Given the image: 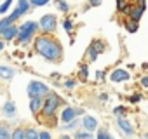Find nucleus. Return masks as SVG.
Returning a JSON list of instances; mask_svg holds the SVG:
<instances>
[{"instance_id": "obj_36", "label": "nucleus", "mask_w": 148, "mask_h": 139, "mask_svg": "<svg viewBox=\"0 0 148 139\" xmlns=\"http://www.w3.org/2000/svg\"><path fill=\"white\" fill-rule=\"evenodd\" d=\"M141 85L148 89V77H143V78H141Z\"/></svg>"}, {"instance_id": "obj_35", "label": "nucleus", "mask_w": 148, "mask_h": 139, "mask_svg": "<svg viewBox=\"0 0 148 139\" xmlns=\"http://www.w3.org/2000/svg\"><path fill=\"white\" fill-rule=\"evenodd\" d=\"M101 2H103V0H89V5L98 7V5H101Z\"/></svg>"}, {"instance_id": "obj_5", "label": "nucleus", "mask_w": 148, "mask_h": 139, "mask_svg": "<svg viewBox=\"0 0 148 139\" xmlns=\"http://www.w3.org/2000/svg\"><path fill=\"white\" fill-rule=\"evenodd\" d=\"M38 26H40V30L44 31V35L56 31V28H58L56 16H54V14H44V16L40 18V21H38Z\"/></svg>"}, {"instance_id": "obj_8", "label": "nucleus", "mask_w": 148, "mask_h": 139, "mask_svg": "<svg viewBox=\"0 0 148 139\" xmlns=\"http://www.w3.org/2000/svg\"><path fill=\"white\" fill-rule=\"evenodd\" d=\"M117 125H119V129H120L124 134H127V136H132V134H134V127H132L131 122H127L124 117H122V118H117Z\"/></svg>"}, {"instance_id": "obj_37", "label": "nucleus", "mask_w": 148, "mask_h": 139, "mask_svg": "<svg viewBox=\"0 0 148 139\" xmlns=\"http://www.w3.org/2000/svg\"><path fill=\"white\" fill-rule=\"evenodd\" d=\"M96 78H98V80H103V78H105V73L101 72V70H99V72L96 73Z\"/></svg>"}, {"instance_id": "obj_2", "label": "nucleus", "mask_w": 148, "mask_h": 139, "mask_svg": "<svg viewBox=\"0 0 148 139\" xmlns=\"http://www.w3.org/2000/svg\"><path fill=\"white\" fill-rule=\"evenodd\" d=\"M37 30H40L37 21H26L19 26V35H18V42L21 44H30L37 33Z\"/></svg>"}, {"instance_id": "obj_33", "label": "nucleus", "mask_w": 148, "mask_h": 139, "mask_svg": "<svg viewBox=\"0 0 148 139\" xmlns=\"http://www.w3.org/2000/svg\"><path fill=\"white\" fill-rule=\"evenodd\" d=\"M141 97H143L141 94H132V96L129 97V101H131V103H139V101H141Z\"/></svg>"}, {"instance_id": "obj_16", "label": "nucleus", "mask_w": 148, "mask_h": 139, "mask_svg": "<svg viewBox=\"0 0 148 139\" xmlns=\"http://www.w3.org/2000/svg\"><path fill=\"white\" fill-rule=\"evenodd\" d=\"M91 49L96 50L98 54H101V52H105V44H103L101 40H92V42H91Z\"/></svg>"}, {"instance_id": "obj_38", "label": "nucleus", "mask_w": 148, "mask_h": 139, "mask_svg": "<svg viewBox=\"0 0 148 139\" xmlns=\"http://www.w3.org/2000/svg\"><path fill=\"white\" fill-rule=\"evenodd\" d=\"M99 101H101V103H106V101H108V94H101V96H99Z\"/></svg>"}, {"instance_id": "obj_39", "label": "nucleus", "mask_w": 148, "mask_h": 139, "mask_svg": "<svg viewBox=\"0 0 148 139\" xmlns=\"http://www.w3.org/2000/svg\"><path fill=\"white\" fill-rule=\"evenodd\" d=\"M75 113H77V117H80V115H84V110L82 108H75Z\"/></svg>"}, {"instance_id": "obj_30", "label": "nucleus", "mask_w": 148, "mask_h": 139, "mask_svg": "<svg viewBox=\"0 0 148 139\" xmlns=\"http://www.w3.org/2000/svg\"><path fill=\"white\" fill-rule=\"evenodd\" d=\"M56 4H58V7H59L63 12H68V9H70V7H68V4L64 2V0H56Z\"/></svg>"}, {"instance_id": "obj_28", "label": "nucleus", "mask_w": 148, "mask_h": 139, "mask_svg": "<svg viewBox=\"0 0 148 139\" xmlns=\"http://www.w3.org/2000/svg\"><path fill=\"white\" fill-rule=\"evenodd\" d=\"M113 113H115L117 118H122V117L125 115V108H124V106H117V108L113 110Z\"/></svg>"}, {"instance_id": "obj_6", "label": "nucleus", "mask_w": 148, "mask_h": 139, "mask_svg": "<svg viewBox=\"0 0 148 139\" xmlns=\"http://www.w3.org/2000/svg\"><path fill=\"white\" fill-rule=\"evenodd\" d=\"M110 78H112V82H113V84H120V82H127V80L131 78V75L125 72V70L119 68V70H113V72H112Z\"/></svg>"}, {"instance_id": "obj_18", "label": "nucleus", "mask_w": 148, "mask_h": 139, "mask_svg": "<svg viewBox=\"0 0 148 139\" xmlns=\"http://www.w3.org/2000/svg\"><path fill=\"white\" fill-rule=\"evenodd\" d=\"M12 139H26V130L21 127H16L12 130Z\"/></svg>"}, {"instance_id": "obj_22", "label": "nucleus", "mask_w": 148, "mask_h": 139, "mask_svg": "<svg viewBox=\"0 0 148 139\" xmlns=\"http://www.w3.org/2000/svg\"><path fill=\"white\" fill-rule=\"evenodd\" d=\"M129 7H131V5L127 4V0H117V9H119L120 12H125Z\"/></svg>"}, {"instance_id": "obj_13", "label": "nucleus", "mask_w": 148, "mask_h": 139, "mask_svg": "<svg viewBox=\"0 0 148 139\" xmlns=\"http://www.w3.org/2000/svg\"><path fill=\"white\" fill-rule=\"evenodd\" d=\"M14 75H16L14 68H11V66H0V77H2L4 80H11Z\"/></svg>"}, {"instance_id": "obj_19", "label": "nucleus", "mask_w": 148, "mask_h": 139, "mask_svg": "<svg viewBox=\"0 0 148 139\" xmlns=\"http://www.w3.org/2000/svg\"><path fill=\"white\" fill-rule=\"evenodd\" d=\"M11 26H12V23L9 21V18H4L2 21H0V35H4Z\"/></svg>"}, {"instance_id": "obj_31", "label": "nucleus", "mask_w": 148, "mask_h": 139, "mask_svg": "<svg viewBox=\"0 0 148 139\" xmlns=\"http://www.w3.org/2000/svg\"><path fill=\"white\" fill-rule=\"evenodd\" d=\"M63 26H64V30H66V31L70 33V31H71V28H73V23H71V19H64Z\"/></svg>"}, {"instance_id": "obj_4", "label": "nucleus", "mask_w": 148, "mask_h": 139, "mask_svg": "<svg viewBox=\"0 0 148 139\" xmlns=\"http://www.w3.org/2000/svg\"><path fill=\"white\" fill-rule=\"evenodd\" d=\"M26 92H28V96L32 99V97H45L51 91H49V87L45 84H42L38 80H32L28 84V87H26Z\"/></svg>"}, {"instance_id": "obj_25", "label": "nucleus", "mask_w": 148, "mask_h": 139, "mask_svg": "<svg viewBox=\"0 0 148 139\" xmlns=\"http://www.w3.org/2000/svg\"><path fill=\"white\" fill-rule=\"evenodd\" d=\"M49 2H51V0H30L32 7H44V5H47Z\"/></svg>"}, {"instance_id": "obj_21", "label": "nucleus", "mask_w": 148, "mask_h": 139, "mask_svg": "<svg viewBox=\"0 0 148 139\" xmlns=\"http://www.w3.org/2000/svg\"><path fill=\"white\" fill-rule=\"evenodd\" d=\"M23 14H25V12L18 7V9H16V11H12V14H11V16H7V18H9V21H11V23H14V21H18Z\"/></svg>"}, {"instance_id": "obj_29", "label": "nucleus", "mask_w": 148, "mask_h": 139, "mask_svg": "<svg viewBox=\"0 0 148 139\" xmlns=\"http://www.w3.org/2000/svg\"><path fill=\"white\" fill-rule=\"evenodd\" d=\"M12 5V0H5V2L0 5V14H4V12H7V9Z\"/></svg>"}, {"instance_id": "obj_7", "label": "nucleus", "mask_w": 148, "mask_h": 139, "mask_svg": "<svg viewBox=\"0 0 148 139\" xmlns=\"http://www.w3.org/2000/svg\"><path fill=\"white\" fill-rule=\"evenodd\" d=\"M82 127H84V130H87V132H94L96 129H98V120L94 118V117H89V115H86L84 118H82Z\"/></svg>"}, {"instance_id": "obj_17", "label": "nucleus", "mask_w": 148, "mask_h": 139, "mask_svg": "<svg viewBox=\"0 0 148 139\" xmlns=\"http://www.w3.org/2000/svg\"><path fill=\"white\" fill-rule=\"evenodd\" d=\"M79 125H82V120H79V118H73L71 122H68L66 125H63V129H64V130H73V129H77Z\"/></svg>"}, {"instance_id": "obj_1", "label": "nucleus", "mask_w": 148, "mask_h": 139, "mask_svg": "<svg viewBox=\"0 0 148 139\" xmlns=\"http://www.w3.org/2000/svg\"><path fill=\"white\" fill-rule=\"evenodd\" d=\"M35 50L47 61L58 63L63 57V47L58 40L51 38L49 35H40L35 38Z\"/></svg>"}, {"instance_id": "obj_9", "label": "nucleus", "mask_w": 148, "mask_h": 139, "mask_svg": "<svg viewBox=\"0 0 148 139\" xmlns=\"http://www.w3.org/2000/svg\"><path fill=\"white\" fill-rule=\"evenodd\" d=\"M59 118H61V122H63V123H68V122H71L73 118H77V113H75V108H64V110L61 111V115H59Z\"/></svg>"}, {"instance_id": "obj_20", "label": "nucleus", "mask_w": 148, "mask_h": 139, "mask_svg": "<svg viewBox=\"0 0 148 139\" xmlns=\"http://www.w3.org/2000/svg\"><path fill=\"white\" fill-rule=\"evenodd\" d=\"M25 130H26V139H38L40 137V132L37 129H33V127H28Z\"/></svg>"}, {"instance_id": "obj_27", "label": "nucleus", "mask_w": 148, "mask_h": 139, "mask_svg": "<svg viewBox=\"0 0 148 139\" xmlns=\"http://www.w3.org/2000/svg\"><path fill=\"white\" fill-rule=\"evenodd\" d=\"M87 77H89V68L86 64H82L80 66V78L82 80H87Z\"/></svg>"}, {"instance_id": "obj_15", "label": "nucleus", "mask_w": 148, "mask_h": 139, "mask_svg": "<svg viewBox=\"0 0 148 139\" xmlns=\"http://www.w3.org/2000/svg\"><path fill=\"white\" fill-rule=\"evenodd\" d=\"M0 139H12V130L7 123H0Z\"/></svg>"}, {"instance_id": "obj_26", "label": "nucleus", "mask_w": 148, "mask_h": 139, "mask_svg": "<svg viewBox=\"0 0 148 139\" xmlns=\"http://www.w3.org/2000/svg\"><path fill=\"white\" fill-rule=\"evenodd\" d=\"M87 59H89L91 63H94V61L98 59V52H96V50H92L91 47L87 49Z\"/></svg>"}, {"instance_id": "obj_12", "label": "nucleus", "mask_w": 148, "mask_h": 139, "mask_svg": "<svg viewBox=\"0 0 148 139\" xmlns=\"http://www.w3.org/2000/svg\"><path fill=\"white\" fill-rule=\"evenodd\" d=\"M16 113H18L16 104H14L12 101H7V103L4 104V115H5L7 118H14V117H16Z\"/></svg>"}, {"instance_id": "obj_24", "label": "nucleus", "mask_w": 148, "mask_h": 139, "mask_svg": "<svg viewBox=\"0 0 148 139\" xmlns=\"http://www.w3.org/2000/svg\"><path fill=\"white\" fill-rule=\"evenodd\" d=\"M125 30H127V31H131V33L138 31V23H136V21H132V19H131V21H127V23H125Z\"/></svg>"}, {"instance_id": "obj_10", "label": "nucleus", "mask_w": 148, "mask_h": 139, "mask_svg": "<svg viewBox=\"0 0 148 139\" xmlns=\"http://www.w3.org/2000/svg\"><path fill=\"white\" fill-rule=\"evenodd\" d=\"M44 99H45V97H32V99H30V111H32L33 115L38 113V111H42Z\"/></svg>"}, {"instance_id": "obj_43", "label": "nucleus", "mask_w": 148, "mask_h": 139, "mask_svg": "<svg viewBox=\"0 0 148 139\" xmlns=\"http://www.w3.org/2000/svg\"><path fill=\"white\" fill-rule=\"evenodd\" d=\"M87 139H96V137H92V136H91V137H87Z\"/></svg>"}, {"instance_id": "obj_11", "label": "nucleus", "mask_w": 148, "mask_h": 139, "mask_svg": "<svg viewBox=\"0 0 148 139\" xmlns=\"http://www.w3.org/2000/svg\"><path fill=\"white\" fill-rule=\"evenodd\" d=\"M18 35H19V26H14V25H12V26H11V28H9L2 37H4V40H5V42H11V40L18 38Z\"/></svg>"}, {"instance_id": "obj_42", "label": "nucleus", "mask_w": 148, "mask_h": 139, "mask_svg": "<svg viewBox=\"0 0 148 139\" xmlns=\"http://www.w3.org/2000/svg\"><path fill=\"white\" fill-rule=\"evenodd\" d=\"M59 139H71V137H70V136H61Z\"/></svg>"}, {"instance_id": "obj_14", "label": "nucleus", "mask_w": 148, "mask_h": 139, "mask_svg": "<svg viewBox=\"0 0 148 139\" xmlns=\"http://www.w3.org/2000/svg\"><path fill=\"white\" fill-rule=\"evenodd\" d=\"M145 9H146V5H138L136 9H132V12H131V19L132 21H136V23H139V19L143 18V12H145Z\"/></svg>"}, {"instance_id": "obj_34", "label": "nucleus", "mask_w": 148, "mask_h": 139, "mask_svg": "<svg viewBox=\"0 0 148 139\" xmlns=\"http://www.w3.org/2000/svg\"><path fill=\"white\" fill-rule=\"evenodd\" d=\"M38 139H52V136H51V132H49V130H42Z\"/></svg>"}, {"instance_id": "obj_3", "label": "nucleus", "mask_w": 148, "mask_h": 139, "mask_svg": "<svg viewBox=\"0 0 148 139\" xmlns=\"http://www.w3.org/2000/svg\"><path fill=\"white\" fill-rule=\"evenodd\" d=\"M59 104H61V99H59V96H58V94H52V92H49V94L45 96V99H44L42 113H44L45 117H52V115L56 113V110L59 108Z\"/></svg>"}, {"instance_id": "obj_23", "label": "nucleus", "mask_w": 148, "mask_h": 139, "mask_svg": "<svg viewBox=\"0 0 148 139\" xmlns=\"http://www.w3.org/2000/svg\"><path fill=\"white\" fill-rule=\"evenodd\" d=\"M96 139H113V137H112V134H110L108 130H105V129H99V130H98V136H96Z\"/></svg>"}, {"instance_id": "obj_41", "label": "nucleus", "mask_w": 148, "mask_h": 139, "mask_svg": "<svg viewBox=\"0 0 148 139\" xmlns=\"http://www.w3.org/2000/svg\"><path fill=\"white\" fill-rule=\"evenodd\" d=\"M5 40H0V50H4V47H5V44H4Z\"/></svg>"}, {"instance_id": "obj_40", "label": "nucleus", "mask_w": 148, "mask_h": 139, "mask_svg": "<svg viewBox=\"0 0 148 139\" xmlns=\"http://www.w3.org/2000/svg\"><path fill=\"white\" fill-rule=\"evenodd\" d=\"M134 4H138V5H145V0H132Z\"/></svg>"}, {"instance_id": "obj_32", "label": "nucleus", "mask_w": 148, "mask_h": 139, "mask_svg": "<svg viewBox=\"0 0 148 139\" xmlns=\"http://www.w3.org/2000/svg\"><path fill=\"white\" fill-rule=\"evenodd\" d=\"M63 85H64L66 89H73V87H75V85H77V82H75V80H73V78H70V80H66V82H64Z\"/></svg>"}]
</instances>
